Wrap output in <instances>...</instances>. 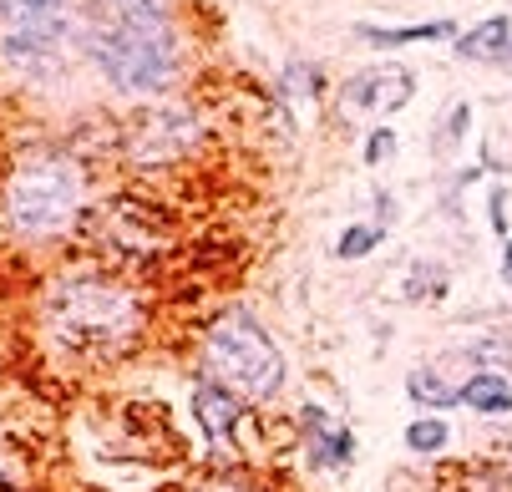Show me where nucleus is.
I'll return each instance as SVG.
<instances>
[{"label":"nucleus","mask_w":512,"mask_h":492,"mask_svg":"<svg viewBox=\"0 0 512 492\" xmlns=\"http://www.w3.org/2000/svg\"><path fill=\"white\" fill-rule=\"evenodd\" d=\"M391 153H396V132L391 127H376L371 143H365V163H386Z\"/></svg>","instance_id":"16"},{"label":"nucleus","mask_w":512,"mask_h":492,"mask_svg":"<svg viewBox=\"0 0 512 492\" xmlns=\"http://www.w3.org/2000/svg\"><path fill=\"white\" fill-rule=\"evenodd\" d=\"M457 56L482 61V66H512V16H492L457 36Z\"/></svg>","instance_id":"9"},{"label":"nucleus","mask_w":512,"mask_h":492,"mask_svg":"<svg viewBox=\"0 0 512 492\" xmlns=\"http://www.w3.org/2000/svg\"><path fill=\"white\" fill-rule=\"evenodd\" d=\"M188 117L183 112H153V117H142L137 132H132V153L142 163H163V158H178L188 148Z\"/></svg>","instance_id":"7"},{"label":"nucleus","mask_w":512,"mask_h":492,"mask_svg":"<svg viewBox=\"0 0 512 492\" xmlns=\"http://www.w3.org/2000/svg\"><path fill=\"white\" fill-rule=\"evenodd\" d=\"M193 416H198V427L208 432L213 447H229L234 442V427H239V401L229 386H218V381H198L193 386Z\"/></svg>","instance_id":"8"},{"label":"nucleus","mask_w":512,"mask_h":492,"mask_svg":"<svg viewBox=\"0 0 512 492\" xmlns=\"http://www.w3.org/2000/svg\"><path fill=\"white\" fill-rule=\"evenodd\" d=\"M406 391H411V401H421V406H436V411L462 406V401H457V391H452L442 376H431V371H416V376L406 381Z\"/></svg>","instance_id":"13"},{"label":"nucleus","mask_w":512,"mask_h":492,"mask_svg":"<svg viewBox=\"0 0 512 492\" xmlns=\"http://www.w3.org/2000/svg\"><path fill=\"white\" fill-rule=\"evenodd\" d=\"M406 102H411V72L406 66H371V72H360L345 87V112H360V117H386Z\"/></svg>","instance_id":"6"},{"label":"nucleus","mask_w":512,"mask_h":492,"mask_svg":"<svg viewBox=\"0 0 512 492\" xmlns=\"http://www.w3.org/2000/svg\"><path fill=\"white\" fill-rule=\"evenodd\" d=\"M188 492H259L249 477H203L198 487H188Z\"/></svg>","instance_id":"17"},{"label":"nucleus","mask_w":512,"mask_h":492,"mask_svg":"<svg viewBox=\"0 0 512 492\" xmlns=\"http://www.w3.org/2000/svg\"><path fill=\"white\" fill-rule=\"evenodd\" d=\"M452 21H431V26H401V31H376V26H355L360 41L371 46H411V41H436V36H452Z\"/></svg>","instance_id":"12"},{"label":"nucleus","mask_w":512,"mask_h":492,"mask_svg":"<svg viewBox=\"0 0 512 492\" xmlns=\"http://www.w3.org/2000/svg\"><path fill=\"white\" fill-rule=\"evenodd\" d=\"M376 244H381V229H376V224H355V229H345V234H340L335 254H340V259H365Z\"/></svg>","instance_id":"14"},{"label":"nucleus","mask_w":512,"mask_h":492,"mask_svg":"<svg viewBox=\"0 0 512 492\" xmlns=\"http://www.w3.org/2000/svg\"><path fill=\"white\" fill-rule=\"evenodd\" d=\"M6 224L21 234V239H56L77 224L82 203H87V188H82V168L71 158H56V153H41V158H26L11 183H6Z\"/></svg>","instance_id":"3"},{"label":"nucleus","mask_w":512,"mask_h":492,"mask_svg":"<svg viewBox=\"0 0 512 492\" xmlns=\"http://www.w3.org/2000/svg\"><path fill=\"white\" fill-rule=\"evenodd\" d=\"M46 335L82 361H102L142 330V305L127 285L107 274H71L46 300Z\"/></svg>","instance_id":"2"},{"label":"nucleus","mask_w":512,"mask_h":492,"mask_svg":"<svg viewBox=\"0 0 512 492\" xmlns=\"http://www.w3.org/2000/svg\"><path fill=\"white\" fill-rule=\"evenodd\" d=\"M87 51L97 72L132 97H153L178 77L173 0H97Z\"/></svg>","instance_id":"1"},{"label":"nucleus","mask_w":512,"mask_h":492,"mask_svg":"<svg viewBox=\"0 0 512 492\" xmlns=\"http://www.w3.org/2000/svg\"><path fill=\"white\" fill-rule=\"evenodd\" d=\"M71 0H0V61L21 77H46L66 56Z\"/></svg>","instance_id":"5"},{"label":"nucleus","mask_w":512,"mask_h":492,"mask_svg":"<svg viewBox=\"0 0 512 492\" xmlns=\"http://www.w3.org/2000/svg\"><path fill=\"white\" fill-rule=\"evenodd\" d=\"M208 371L218 386H229L234 396L249 401H269L284 386V361L279 345L264 335V325H254L249 315H224L208 330Z\"/></svg>","instance_id":"4"},{"label":"nucleus","mask_w":512,"mask_h":492,"mask_svg":"<svg viewBox=\"0 0 512 492\" xmlns=\"http://www.w3.org/2000/svg\"><path fill=\"white\" fill-rule=\"evenodd\" d=\"M305 421L315 427V447H310V462H315V467H345V462L355 457V437H350V432H330V421H325L320 406H310Z\"/></svg>","instance_id":"10"},{"label":"nucleus","mask_w":512,"mask_h":492,"mask_svg":"<svg viewBox=\"0 0 512 492\" xmlns=\"http://www.w3.org/2000/svg\"><path fill=\"white\" fill-rule=\"evenodd\" d=\"M502 279L512 285V239H507V249H502Z\"/></svg>","instance_id":"18"},{"label":"nucleus","mask_w":512,"mask_h":492,"mask_svg":"<svg viewBox=\"0 0 512 492\" xmlns=\"http://www.w3.org/2000/svg\"><path fill=\"white\" fill-rule=\"evenodd\" d=\"M457 401L472 406V411H482V416H502V411H512V386H507L502 376H492V371H477V376L457 391Z\"/></svg>","instance_id":"11"},{"label":"nucleus","mask_w":512,"mask_h":492,"mask_svg":"<svg viewBox=\"0 0 512 492\" xmlns=\"http://www.w3.org/2000/svg\"><path fill=\"white\" fill-rule=\"evenodd\" d=\"M406 442L416 447V452H436L447 442V421H411L406 427Z\"/></svg>","instance_id":"15"}]
</instances>
